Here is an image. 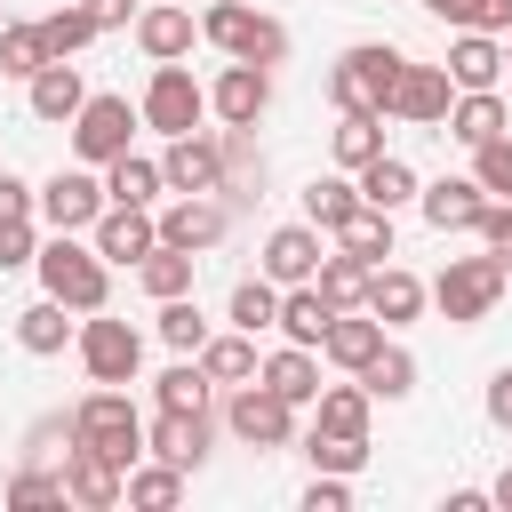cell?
Wrapping results in <instances>:
<instances>
[{
  "label": "cell",
  "mask_w": 512,
  "mask_h": 512,
  "mask_svg": "<svg viewBox=\"0 0 512 512\" xmlns=\"http://www.w3.org/2000/svg\"><path fill=\"white\" fill-rule=\"evenodd\" d=\"M40 64H48L40 24H0V72H8V80H32Z\"/></svg>",
  "instance_id": "46"
},
{
  "label": "cell",
  "mask_w": 512,
  "mask_h": 512,
  "mask_svg": "<svg viewBox=\"0 0 512 512\" xmlns=\"http://www.w3.org/2000/svg\"><path fill=\"white\" fill-rule=\"evenodd\" d=\"M328 320H336V304H328V296H320L312 280H296V288H280V320H272V328H280L288 344H312V352H320V336H328Z\"/></svg>",
  "instance_id": "28"
},
{
  "label": "cell",
  "mask_w": 512,
  "mask_h": 512,
  "mask_svg": "<svg viewBox=\"0 0 512 512\" xmlns=\"http://www.w3.org/2000/svg\"><path fill=\"white\" fill-rule=\"evenodd\" d=\"M152 392H160V408H208V392H216V384H208V368L184 352V360H176V368H168Z\"/></svg>",
  "instance_id": "47"
},
{
  "label": "cell",
  "mask_w": 512,
  "mask_h": 512,
  "mask_svg": "<svg viewBox=\"0 0 512 512\" xmlns=\"http://www.w3.org/2000/svg\"><path fill=\"white\" fill-rule=\"evenodd\" d=\"M120 504H136V512H176V504H184V472H176V464H160V456H152V464L136 456V464H128Z\"/></svg>",
  "instance_id": "33"
},
{
  "label": "cell",
  "mask_w": 512,
  "mask_h": 512,
  "mask_svg": "<svg viewBox=\"0 0 512 512\" xmlns=\"http://www.w3.org/2000/svg\"><path fill=\"white\" fill-rule=\"evenodd\" d=\"M192 272H200V256H192V248H168V240H160V248L136 264V280H144V296H152V304L192 296Z\"/></svg>",
  "instance_id": "35"
},
{
  "label": "cell",
  "mask_w": 512,
  "mask_h": 512,
  "mask_svg": "<svg viewBox=\"0 0 512 512\" xmlns=\"http://www.w3.org/2000/svg\"><path fill=\"white\" fill-rule=\"evenodd\" d=\"M88 40H96V24H88V8H80V0L40 16V48H48V56H80Z\"/></svg>",
  "instance_id": "43"
},
{
  "label": "cell",
  "mask_w": 512,
  "mask_h": 512,
  "mask_svg": "<svg viewBox=\"0 0 512 512\" xmlns=\"http://www.w3.org/2000/svg\"><path fill=\"white\" fill-rule=\"evenodd\" d=\"M72 328H80V320H72V304H56L48 288H40V304H24V312H16V344H24L32 360L64 352V344H72Z\"/></svg>",
  "instance_id": "29"
},
{
  "label": "cell",
  "mask_w": 512,
  "mask_h": 512,
  "mask_svg": "<svg viewBox=\"0 0 512 512\" xmlns=\"http://www.w3.org/2000/svg\"><path fill=\"white\" fill-rule=\"evenodd\" d=\"M480 248L512 272V200H488V216H480Z\"/></svg>",
  "instance_id": "51"
},
{
  "label": "cell",
  "mask_w": 512,
  "mask_h": 512,
  "mask_svg": "<svg viewBox=\"0 0 512 512\" xmlns=\"http://www.w3.org/2000/svg\"><path fill=\"white\" fill-rule=\"evenodd\" d=\"M208 112L224 120V128H256L264 112H272V64H224L216 72V88H208Z\"/></svg>",
  "instance_id": "12"
},
{
  "label": "cell",
  "mask_w": 512,
  "mask_h": 512,
  "mask_svg": "<svg viewBox=\"0 0 512 512\" xmlns=\"http://www.w3.org/2000/svg\"><path fill=\"white\" fill-rule=\"evenodd\" d=\"M488 424H496V432H512V368H496V376H488Z\"/></svg>",
  "instance_id": "54"
},
{
  "label": "cell",
  "mask_w": 512,
  "mask_h": 512,
  "mask_svg": "<svg viewBox=\"0 0 512 512\" xmlns=\"http://www.w3.org/2000/svg\"><path fill=\"white\" fill-rule=\"evenodd\" d=\"M400 48L392 40H352L336 64H328V96H336V112H384L392 120V88H400Z\"/></svg>",
  "instance_id": "2"
},
{
  "label": "cell",
  "mask_w": 512,
  "mask_h": 512,
  "mask_svg": "<svg viewBox=\"0 0 512 512\" xmlns=\"http://www.w3.org/2000/svg\"><path fill=\"white\" fill-rule=\"evenodd\" d=\"M368 384L352 376V384H320V400H312V424L320 432H368Z\"/></svg>",
  "instance_id": "36"
},
{
  "label": "cell",
  "mask_w": 512,
  "mask_h": 512,
  "mask_svg": "<svg viewBox=\"0 0 512 512\" xmlns=\"http://www.w3.org/2000/svg\"><path fill=\"white\" fill-rule=\"evenodd\" d=\"M192 360H200V368H208V384H224V392H232V384H248V376L264 368V360H256V336H248V328H232V336H208V344H200Z\"/></svg>",
  "instance_id": "32"
},
{
  "label": "cell",
  "mask_w": 512,
  "mask_h": 512,
  "mask_svg": "<svg viewBox=\"0 0 512 512\" xmlns=\"http://www.w3.org/2000/svg\"><path fill=\"white\" fill-rule=\"evenodd\" d=\"M208 440H216V416H208V408H160V416L144 424V456H160V464H176V472H200V464H208Z\"/></svg>",
  "instance_id": "11"
},
{
  "label": "cell",
  "mask_w": 512,
  "mask_h": 512,
  "mask_svg": "<svg viewBox=\"0 0 512 512\" xmlns=\"http://www.w3.org/2000/svg\"><path fill=\"white\" fill-rule=\"evenodd\" d=\"M416 208H424V224H432V232H480L488 192H480L472 176H440V184H416Z\"/></svg>",
  "instance_id": "20"
},
{
  "label": "cell",
  "mask_w": 512,
  "mask_h": 512,
  "mask_svg": "<svg viewBox=\"0 0 512 512\" xmlns=\"http://www.w3.org/2000/svg\"><path fill=\"white\" fill-rule=\"evenodd\" d=\"M8 504H16V512L64 504V472H16V480H8Z\"/></svg>",
  "instance_id": "48"
},
{
  "label": "cell",
  "mask_w": 512,
  "mask_h": 512,
  "mask_svg": "<svg viewBox=\"0 0 512 512\" xmlns=\"http://www.w3.org/2000/svg\"><path fill=\"white\" fill-rule=\"evenodd\" d=\"M504 280H512V272H504L496 256H448V264H440V280H432L424 296L440 304V320H456V328H480V320L496 312Z\"/></svg>",
  "instance_id": "5"
},
{
  "label": "cell",
  "mask_w": 512,
  "mask_h": 512,
  "mask_svg": "<svg viewBox=\"0 0 512 512\" xmlns=\"http://www.w3.org/2000/svg\"><path fill=\"white\" fill-rule=\"evenodd\" d=\"M128 136H136V104H128V96H88V104L72 112V152H80L88 168L120 160Z\"/></svg>",
  "instance_id": "10"
},
{
  "label": "cell",
  "mask_w": 512,
  "mask_h": 512,
  "mask_svg": "<svg viewBox=\"0 0 512 512\" xmlns=\"http://www.w3.org/2000/svg\"><path fill=\"white\" fill-rule=\"evenodd\" d=\"M192 40H200V24H192L184 0H144V8H136V48H144L152 64H184Z\"/></svg>",
  "instance_id": "16"
},
{
  "label": "cell",
  "mask_w": 512,
  "mask_h": 512,
  "mask_svg": "<svg viewBox=\"0 0 512 512\" xmlns=\"http://www.w3.org/2000/svg\"><path fill=\"white\" fill-rule=\"evenodd\" d=\"M320 256H328V248H320V224H280V232L264 240V256H256V264H264V280H272V288H296V280H312V272H320Z\"/></svg>",
  "instance_id": "22"
},
{
  "label": "cell",
  "mask_w": 512,
  "mask_h": 512,
  "mask_svg": "<svg viewBox=\"0 0 512 512\" xmlns=\"http://www.w3.org/2000/svg\"><path fill=\"white\" fill-rule=\"evenodd\" d=\"M32 272H40V288H48L56 304H72V312H104V304H112V264H104L80 232H48L40 256H32Z\"/></svg>",
  "instance_id": "1"
},
{
  "label": "cell",
  "mask_w": 512,
  "mask_h": 512,
  "mask_svg": "<svg viewBox=\"0 0 512 512\" xmlns=\"http://www.w3.org/2000/svg\"><path fill=\"white\" fill-rule=\"evenodd\" d=\"M328 144H336V168L360 176V168L384 152V112H344V120L328 128Z\"/></svg>",
  "instance_id": "34"
},
{
  "label": "cell",
  "mask_w": 512,
  "mask_h": 512,
  "mask_svg": "<svg viewBox=\"0 0 512 512\" xmlns=\"http://www.w3.org/2000/svg\"><path fill=\"white\" fill-rule=\"evenodd\" d=\"M440 72H448L456 88H496V80H504V40H496V32H456L448 56H440Z\"/></svg>",
  "instance_id": "25"
},
{
  "label": "cell",
  "mask_w": 512,
  "mask_h": 512,
  "mask_svg": "<svg viewBox=\"0 0 512 512\" xmlns=\"http://www.w3.org/2000/svg\"><path fill=\"white\" fill-rule=\"evenodd\" d=\"M424 8H432V16H440V24H456V32H464V24H472V0H424Z\"/></svg>",
  "instance_id": "56"
},
{
  "label": "cell",
  "mask_w": 512,
  "mask_h": 512,
  "mask_svg": "<svg viewBox=\"0 0 512 512\" xmlns=\"http://www.w3.org/2000/svg\"><path fill=\"white\" fill-rule=\"evenodd\" d=\"M352 208H360V184H352V176H312V184H304V224L336 232Z\"/></svg>",
  "instance_id": "39"
},
{
  "label": "cell",
  "mask_w": 512,
  "mask_h": 512,
  "mask_svg": "<svg viewBox=\"0 0 512 512\" xmlns=\"http://www.w3.org/2000/svg\"><path fill=\"white\" fill-rule=\"evenodd\" d=\"M80 8H88V24H96V32H120V24L136 16V0H80Z\"/></svg>",
  "instance_id": "55"
},
{
  "label": "cell",
  "mask_w": 512,
  "mask_h": 512,
  "mask_svg": "<svg viewBox=\"0 0 512 512\" xmlns=\"http://www.w3.org/2000/svg\"><path fill=\"white\" fill-rule=\"evenodd\" d=\"M488 504H504V512H512V464H504V472L488 480Z\"/></svg>",
  "instance_id": "57"
},
{
  "label": "cell",
  "mask_w": 512,
  "mask_h": 512,
  "mask_svg": "<svg viewBox=\"0 0 512 512\" xmlns=\"http://www.w3.org/2000/svg\"><path fill=\"white\" fill-rule=\"evenodd\" d=\"M40 256V232H32V216H0V272H24Z\"/></svg>",
  "instance_id": "49"
},
{
  "label": "cell",
  "mask_w": 512,
  "mask_h": 512,
  "mask_svg": "<svg viewBox=\"0 0 512 512\" xmlns=\"http://www.w3.org/2000/svg\"><path fill=\"white\" fill-rule=\"evenodd\" d=\"M360 304H368L384 328H408L432 296H424V280H416V272H400V264H368V296H360Z\"/></svg>",
  "instance_id": "23"
},
{
  "label": "cell",
  "mask_w": 512,
  "mask_h": 512,
  "mask_svg": "<svg viewBox=\"0 0 512 512\" xmlns=\"http://www.w3.org/2000/svg\"><path fill=\"white\" fill-rule=\"evenodd\" d=\"M224 424H232V440H248V448H288L296 440V408L272 392V384H232V400H224Z\"/></svg>",
  "instance_id": "8"
},
{
  "label": "cell",
  "mask_w": 512,
  "mask_h": 512,
  "mask_svg": "<svg viewBox=\"0 0 512 512\" xmlns=\"http://www.w3.org/2000/svg\"><path fill=\"white\" fill-rule=\"evenodd\" d=\"M336 248H352L360 264H384V256H392V216L360 200V208H352V216L336 224Z\"/></svg>",
  "instance_id": "37"
},
{
  "label": "cell",
  "mask_w": 512,
  "mask_h": 512,
  "mask_svg": "<svg viewBox=\"0 0 512 512\" xmlns=\"http://www.w3.org/2000/svg\"><path fill=\"white\" fill-rule=\"evenodd\" d=\"M200 40L224 48V56H240V64H280L288 56V24L264 16V8H248V0H208Z\"/></svg>",
  "instance_id": "4"
},
{
  "label": "cell",
  "mask_w": 512,
  "mask_h": 512,
  "mask_svg": "<svg viewBox=\"0 0 512 512\" xmlns=\"http://www.w3.org/2000/svg\"><path fill=\"white\" fill-rule=\"evenodd\" d=\"M32 208H40V184H24V176L0 168V216H32Z\"/></svg>",
  "instance_id": "52"
},
{
  "label": "cell",
  "mask_w": 512,
  "mask_h": 512,
  "mask_svg": "<svg viewBox=\"0 0 512 512\" xmlns=\"http://www.w3.org/2000/svg\"><path fill=\"white\" fill-rule=\"evenodd\" d=\"M88 248H96L104 264H144V256L160 248V224H152V208H120V200H104V216L88 224Z\"/></svg>",
  "instance_id": "15"
},
{
  "label": "cell",
  "mask_w": 512,
  "mask_h": 512,
  "mask_svg": "<svg viewBox=\"0 0 512 512\" xmlns=\"http://www.w3.org/2000/svg\"><path fill=\"white\" fill-rule=\"evenodd\" d=\"M24 104H32V120H48V128H72V112L88 104V80H80V64H72V56H48V64L24 80Z\"/></svg>",
  "instance_id": "17"
},
{
  "label": "cell",
  "mask_w": 512,
  "mask_h": 512,
  "mask_svg": "<svg viewBox=\"0 0 512 512\" xmlns=\"http://www.w3.org/2000/svg\"><path fill=\"white\" fill-rule=\"evenodd\" d=\"M48 232H88L96 216H104V176L80 160V168H56L48 184H40V208H32Z\"/></svg>",
  "instance_id": "9"
},
{
  "label": "cell",
  "mask_w": 512,
  "mask_h": 512,
  "mask_svg": "<svg viewBox=\"0 0 512 512\" xmlns=\"http://www.w3.org/2000/svg\"><path fill=\"white\" fill-rule=\"evenodd\" d=\"M152 224H160V240H168V248H192V256H200V248H216V240H224L232 208H224V192H176Z\"/></svg>",
  "instance_id": "13"
},
{
  "label": "cell",
  "mask_w": 512,
  "mask_h": 512,
  "mask_svg": "<svg viewBox=\"0 0 512 512\" xmlns=\"http://www.w3.org/2000/svg\"><path fill=\"white\" fill-rule=\"evenodd\" d=\"M104 176V200H120V208H152L168 184H160V160H144V152H120V160H104L96 168Z\"/></svg>",
  "instance_id": "30"
},
{
  "label": "cell",
  "mask_w": 512,
  "mask_h": 512,
  "mask_svg": "<svg viewBox=\"0 0 512 512\" xmlns=\"http://www.w3.org/2000/svg\"><path fill=\"white\" fill-rule=\"evenodd\" d=\"M472 184H480L488 200H512V128L488 136V144H472Z\"/></svg>",
  "instance_id": "45"
},
{
  "label": "cell",
  "mask_w": 512,
  "mask_h": 512,
  "mask_svg": "<svg viewBox=\"0 0 512 512\" xmlns=\"http://www.w3.org/2000/svg\"><path fill=\"white\" fill-rule=\"evenodd\" d=\"M56 472H64V504H80V512H112L120 488H128V464H112L104 448H80V440L64 448Z\"/></svg>",
  "instance_id": "14"
},
{
  "label": "cell",
  "mask_w": 512,
  "mask_h": 512,
  "mask_svg": "<svg viewBox=\"0 0 512 512\" xmlns=\"http://www.w3.org/2000/svg\"><path fill=\"white\" fill-rule=\"evenodd\" d=\"M216 160H224V176H216V192H224V200H256V192H264L256 128H216Z\"/></svg>",
  "instance_id": "26"
},
{
  "label": "cell",
  "mask_w": 512,
  "mask_h": 512,
  "mask_svg": "<svg viewBox=\"0 0 512 512\" xmlns=\"http://www.w3.org/2000/svg\"><path fill=\"white\" fill-rule=\"evenodd\" d=\"M224 320H232V328H248V336H264V328L280 320V288H272L264 272H256V280H240V288H232V312H224Z\"/></svg>",
  "instance_id": "41"
},
{
  "label": "cell",
  "mask_w": 512,
  "mask_h": 512,
  "mask_svg": "<svg viewBox=\"0 0 512 512\" xmlns=\"http://www.w3.org/2000/svg\"><path fill=\"white\" fill-rule=\"evenodd\" d=\"M504 64H512V32H504Z\"/></svg>",
  "instance_id": "58"
},
{
  "label": "cell",
  "mask_w": 512,
  "mask_h": 512,
  "mask_svg": "<svg viewBox=\"0 0 512 512\" xmlns=\"http://www.w3.org/2000/svg\"><path fill=\"white\" fill-rule=\"evenodd\" d=\"M456 144H488V136H504L512 128V112H504V96L496 88H456V104H448V120H440Z\"/></svg>",
  "instance_id": "27"
},
{
  "label": "cell",
  "mask_w": 512,
  "mask_h": 512,
  "mask_svg": "<svg viewBox=\"0 0 512 512\" xmlns=\"http://www.w3.org/2000/svg\"><path fill=\"white\" fill-rule=\"evenodd\" d=\"M384 336H392V328H384L368 304H352V312H336V320H328V336H320V360H336L344 376H360V368L384 352Z\"/></svg>",
  "instance_id": "21"
},
{
  "label": "cell",
  "mask_w": 512,
  "mask_h": 512,
  "mask_svg": "<svg viewBox=\"0 0 512 512\" xmlns=\"http://www.w3.org/2000/svg\"><path fill=\"white\" fill-rule=\"evenodd\" d=\"M304 456H312V472H360V464H368V432H320V424H312Z\"/></svg>",
  "instance_id": "42"
},
{
  "label": "cell",
  "mask_w": 512,
  "mask_h": 512,
  "mask_svg": "<svg viewBox=\"0 0 512 512\" xmlns=\"http://www.w3.org/2000/svg\"><path fill=\"white\" fill-rule=\"evenodd\" d=\"M216 176H224V160H216V136L208 128L168 136V152H160V184L168 192H216Z\"/></svg>",
  "instance_id": "19"
},
{
  "label": "cell",
  "mask_w": 512,
  "mask_h": 512,
  "mask_svg": "<svg viewBox=\"0 0 512 512\" xmlns=\"http://www.w3.org/2000/svg\"><path fill=\"white\" fill-rule=\"evenodd\" d=\"M360 384H368V400H408V392H416V352L384 336V352L360 368Z\"/></svg>",
  "instance_id": "38"
},
{
  "label": "cell",
  "mask_w": 512,
  "mask_h": 512,
  "mask_svg": "<svg viewBox=\"0 0 512 512\" xmlns=\"http://www.w3.org/2000/svg\"><path fill=\"white\" fill-rule=\"evenodd\" d=\"M72 440H80V448H104L112 464H136V456H144V416H136L128 384H96V392L72 408Z\"/></svg>",
  "instance_id": "3"
},
{
  "label": "cell",
  "mask_w": 512,
  "mask_h": 512,
  "mask_svg": "<svg viewBox=\"0 0 512 512\" xmlns=\"http://www.w3.org/2000/svg\"><path fill=\"white\" fill-rule=\"evenodd\" d=\"M304 512H352V472H312Z\"/></svg>",
  "instance_id": "50"
},
{
  "label": "cell",
  "mask_w": 512,
  "mask_h": 512,
  "mask_svg": "<svg viewBox=\"0 0 512 512\" xmlns=\"http://www.w3.org/2000/svg\"><path fill=\"white\" fill-rule=\"evenodd\" d=\"M352 184H360V200H368V208H384V216H400V208L416 200V168H408L400 152H376Z\"/></svg>",
  "instance_id": "31"
},
{
  "label": "cell",
  "mask_w": 512,
  "mask_h": 512,
  "mask_svg": "<svg viewBox=\"0 0 512 512\" xmlns=\"http://www.w3.org/2000/svg\"><path fill=\"white\" fill-rule=\"evenodd\" d=\"M464 32H496V40H504V32H512V0H472V24H464Z\"/></svg>",
  "instance_id": "53"
},
{
  "label": "cell",
  "mask_w": 512,
  "mask_h": 512,
  "mask_svg": "<svg viewBox=\"0 0 512 512\" xmlns=\"http://www.w3.org/2000/svg\"><path fill=\"white\" fill-rule=\"evenodd\" d=\"M72 352H80L88 384H136V368H144V336L128 320H112V312H80Z\"/></svg>",
  "instance_id": "6"
},
{
  "label": "cell",
  "mask_w": 512,
  "mask_h": 512,
  "mask_svg": "<svg viewBox=\"0 0 512 512\" xmlns=\"http://www.w3.org/2000/svg\"><path fill=\"white\" fill-rule=\"evenodd\" d=\"M256 384H272L288 408H312V400H320V352H312V344H280V352H264Z\"/></svg>",
  "instance_id": "24"
},
{
  "label": "cell",
  "mask_w": 512,
  "mask_h": 512,
  "mask_svg": "<svg viewBox=\"0 0 512 512\" xmlns=\"http://www.w3.org/2000/svg\"><path fill=\"white\" fill-rule=\"evenodd\" d=\"M152 328H160V344H168V352H200V344H208V320H200V304H192V296H168Z\"/></svg>",
  "instance_id": "44"
},
{
  "label": "cell",
  "mask_w": 512,
  "mask_h": 512,
  "mask_svg": "<svg viewBox=\"0 0 512 512\" xmlns=\"http://www.w3.org/2000/svg\"><path fill=\"white\" fill-rule=\"evenodd\" d=\"M312 288L336 304V312H352L360 296H368V264L352 256V248H336V256H320V272H312Z\"/></svg>",
  "instance_id": "40"
},
{
  "label": "cell",
  "mask_w": 512,
  "mask_h": 512,
  "mask_svg": "<svg viewBox=\"0 0 512 512\" xmlns=\"http://www.w3.org/2000/svg\"><path fill=\"white\" fill-rule=\"evenodd\" d=\"M448 104H456V80H448L440 64H400L392 120H408V128H440V120H448Z\"/></svg>",
  "instance_id": "18"
},
{
  "label": "cell",
  "mask_w": 512,
  "mask_h": 512,
  "mask_svg": "<svg viewBox=\"0 0 512 512\" xmlns=\"http://www.w3.org/2000/svg\"><path fill=\"white\" fill-rule=\"evenodd\" d=\"M136 120L160 128V136L200 128V120H208V88L192 80V64H152V80H144V96H136Z\"/></svg>",
  "instance_id": "7"
}]
</instances>
